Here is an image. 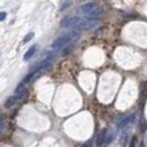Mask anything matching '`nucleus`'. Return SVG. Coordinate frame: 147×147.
<instances>
[{"mask_svg":"<svg viewBox=\"0 0 147 147\" xmlns=\"http://www.w3.org/2000/svg\"><path fill=\"white\" fill-rule=\"evenodd\" d=\"M43 71H44L39 69V68H35L33 71H32L31 73H30L25 77L24 79L23 80V83L25 84H28L35 81L42 76Z\"/></svg>","mask_w":147,"mask_h":147,"instance_id":"39448f33","label":"nucleus"},{"mask_svg":"<svg viewBox=\"0 0 147 147\" xmlns=\"http://www.w3.org/2000/svg\"><path fill=\"white\" fill-rule=\"evenodd\" d=\"M36 51H37V48L36 46H32L27 51V52L26 53L24 56V60L28 61V59H30L35 54Z\"/></svg>","mask_w":147,"mask_h":147,"instance_id":"0eeeda50","label":"nucleus"},{"mask_svg":"<svg viewBox=\"0 0 147 147\" xmlns=\"http://www.w3.org/2000/svg\"><path fill=\"white\" fill-rule=\"evenodd\" d=\"M97 7V6L95 3L88 2V3H86V4L82 5V6L78 8V11H79L80 14L89 16L90 13H91Z\"/></svg>","mask_w":147,"mask_h":147,"instance_id":"7ed1b4c3","label":"nucleus"},{"mask_svg":"<svg viewBox=\"0 0 147 147\" xmlns=\"http://www.w3.org/2000/svg\"><path fill=\"white\" fill-rule=\"evenodd\" d=\"M92 146H93V143H92V142L90 141L86 142H85L82 145V147H92Z\"/></svg>","mask_w":147,"mask_h":147,"instance_id":"9b49d317","label":"nucleus"},{"mask_svg":"<svg viewBox=\"0 0 147 147\" xmlns=\"http://www.w3.org/2000/svg\"><path fill=\"white\" fill-rule=\"evenodd\" d=\"M97 25V22L93 19H88V20H82L81 23L76 27L77 30H90L95 28Z\"/></svg>","mask_w":147,"mask_h":147,"instance_id":"20e7f679","label":"nucleus"},{"mask_svg":"<svg viewBox=\"0 0 147 147\" xmlns=\"http://www.w3.org/2000/svg\"><path fill=\"white\" fill-rule=\"evenodd\" d=\"M104 138H105V133L104 132H102V133H100V134L99 135V136L97 137L96 142L97 146H100L103 144L104 142Z\"/></svg>","mask_w":147,"mask_h":147,"instance_id":"6e6552de","label":"nucleus"},{"mask_svg":"<svg viewBox=\"0 0 147 147\" xmlns=\"http://www.w3.org/2000/svg\"><path fill=\"white\" fill-rule=\"evenodd\" d=\"M34 37H35V33H34V32H29V33H28L25 36L24 39V43H27V42H30V41L32 40V39Z\"/></svg>","mask_w":147,"mask_h":147,"instance_id":"1a4fd4ad","label":"nucleus"},{"mask_svg":"<svg viewBox=\"0 0 147 147\" xmlns=\"http://www.w3.org/2000/svg\"><path fill=\"white\" fill-rule=\"evenodd\" d=\"M82 21V19L78 16L66 17L61 21L60 25L64 28H76Z\"/></svg>","mask_w":147,"mask_h":147,"instance_id":"f03ea898","label":"nucleus"},{"mask_svg":"<svg viewBox=\"0 0 147 147\" xmlns=\"http://www.w3.org/2000/svg\"><path fill=\"white\" fill-rule=\"evenodd\" d=\"M19 100H20V99L15 95H13V96L9 97L7 99V100H6V102H5L4 107L7 109H10V108L13 107L15 104L18 103Z\"/></svg>","mask_w":147,"mask_h":147,"instance_id":"423d86ee","label":"nucleus"},{"mask_svg":"<svg viewBox=\"0 0 147 147\" xmlns=\"http://www.w3.org/2000/svg\"><path fill=\"white\" fill-rule=\"evenodd\" d=\"M80 36L81 35L80 32L76 30L68 32L66 35L60 36L55 40L52 44V48L53 49H60L73 41L78 40Z\"/></svg>","mask_w":147,"mask_h":147,"instance_id":"f257e3e1","label":"nucleus"},{"mask_svg":"<svg viewBox=\"0 0 147 147\" xmlns=\"http://www.w3.org/2000/svg\"><path fill=\"white\" fill-rule=\"evenodd\" d=\"M6 13L5 12H1L0 13V20L1 22H3L4 20V19L6 18Z\"/></svg>","mask_w":147,"mask_h":147,"instance_id":"9d476101","label":"nucleus"}]
</instances>
